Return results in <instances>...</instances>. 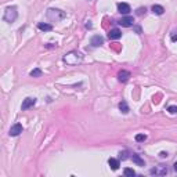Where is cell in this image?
<instances>
[{
  "label": "cell",
  "mask_w": 177,
  "mask_h": 177,
  "mask_svg": "<svg viewBox=\"0 0 177 177\" xmlns=\"http://www.w3.org/2000/svg\"><path fill=\"white\" fill-rule=\"evenodd\" d=\"M46 17L51 22H60V21H62L67 17V14H65V11L58 10V8H48L46 11Z\"/></svg>",
  "instance_id": "obj_1"
},
{
  "label": "cell",
  "mask_w": 177,
  "mask_h": 177,
  "mask_svg": "<svg viewBox=\"0 0 177 177\" xmlns=\"http://www.w3.org/2000/svg\"><path fill=\"white\" fill-rule=\"evenodd\" d=\"M17 17H18V11H17V7L14 6H10V7L6 8V11H4V15H3V20L8 24H12L14 21L17 20Z\"/></svg>",
  "instance_id": "obj_2"
},
{
  "label": "cell",
  "mask_w": 177,
  "mask_h": 177,
  "mask_svg": "<svg viewBox=\"0 0 177 177\" xmlns=\"http://www.w3.org/2000/svg\"><path fill=\"white\" fill-rule=\"evenodd\" d=\"M64 61L68 65H76L82 61V56L78 51H69L68 54H65Z\"/></svg>",
  "instance_id": "obj_3"
},
{
  "label": "cell",
  "mask_w": 177,
  "mask_h": 177,
  "mask_svg": "<svg viewBox=\"0 0 177 177\" xmlns=\"http://www.w3.org/2000/svg\"><path fill=\"white\" fill-rule=\"evenodd\" d=\"M22 130H24L22 125H21V123H15V125H12L11 127H10L8 134H10L11 137H17V136H20L21 133H22Z\"/></svg>",
  "instance_id": "obj_4"
},
{
  "label": "cell",
  "mask_w": 177,
  "mask_h": 177,
  "mask_svg": "<svg viewBox=\"0 0 177 177\" xmlns=\"http://www.w3.org/2000/svg\"><path fill=\"white\" fill-rule=\"evenodd\" d=\"M35 104H36V98H32V97H26V98L22 101V105H21V108H22V111H26V109L32 108Z\"/></svg>",
  "instance_id": "obj_5"
},
{
  "label": "cell",
  "mask_w": 177,
  "mask_h": 177,
  "mask_svg": "<svg viewBox=\"0 0 177 177\" xmlns=\"http://www.w3.org/2000/svg\"><path fill=\"white\" fill-rule=\"evenodd\" d=\"M151 174H155V176H166L167 174V167L163 165H159L157 167L151 169Z\"/></svg>",
  "instance_id": "obj_6"
},
{
  "label": "cell",
  "mask_w": 177,
  "mask_h": 177,
  "mask_svg": "<svg viewBox=\"0 0 177 177\" xmlns=\"http://www.w3.org/2000/svg\"><path fill=\"white\" fill-rule=\"evenodd\" d=\"M108 37L111 39V40H118V39H121V37H122L121 29H118V28L111 29V31H109V33H108Z\"/></svg>",
  "instance_id": "obj_7"
},
{
  "label": "cell",
  "mask_w": 177,
  "mask_h": 177,
  "mask_svg": "<svg viewBox=\"0 0 177 177\" xmlns=\"http://www.w3.org/2000/svg\"><path fill=\"white\" fill-rule=\"evenodd\" d=\"M119 25H122V26H125V28H129V26H132L133 24H134V20H133V17H123L119 22H118Z\"/></svg>",
  "instance_id": "obj_8"
},
{
  "label": "cell",
  "mask_w": 177,
  "mask_h": 177,
  "mask_svg": "<svg viewBox=\"0 0 177 177\" xmlns=\"http://www.w3.org/2000/svg\"><path fill=\"white\" fill-rule=\"evenodd\" d=\"M102 43H104V39H102L100 35H94V36L91 37V40H90V44H91L93 47H100Z\"/></svg>",
  "instance_id": "obj_9"
},
{
  "label": "cell",
  "mask_w": 177,
  "mask_h": 177,
  "mask_svg": "<svg viewBox=\"0 0 177 177\" xmlns=\"http://www.w3.org/2000/svg\"><path fill=\"white\" fill-rule=\"evenodd\" d=\"M118 11L121 12V14H129L130 11H132V8H130V6L127 3H119L118 4Z\"/></svg>",
  "instance_id": "obj_10"
},
{
  "label": "cell",
  "mask_w": 177,
  "mask_h": 177,
  "mask_svg": "<svg viewBox=\"0 0 177 177\" xmlns=\"http://www.w3.org/2000/svg\"><path fill=\"white\" fill-rule=\"evenodd\" d=\"M130 78V72H127V71H121V72L118 73V79H119V82H127Z\"/></svg>",
  "instance_id": "obj_11"
},
{
  "label": "cell",
  "mask_w": 177,
  "mask_h": 177,
  "mask_svg": "<svg viewBox=\"0 0 177 177\" xmlns=\"http://www.w3.org/2000/svg\"><path fill=\"white\" fill-rule=\"evenodd\" d=\"M108 165H109V167H111L112 170H118V169H119V161L115 159V158H109V159H108Z\"/></svg>",
  "instance_id": "obj_12"
},
{
  "label": "cell",
  "mask_w": 177,
  "mask_h": 177,
  "mask_svg": "<svg viewBox=\"0 0 177 177\" xmlns=\"http://www.w3.org/2000/svg\"><path fill=\"white\" fill-rule=\"evenodd\" d=\"M152 12L157 14V15H162L165 12V8L162 7V6H159V4H155V6H152Z\"/></svg>",
  "instance_id": "obj_13"
},
{
  "label": "cell",
  "mask_w": 177,
  "mask_h": 177,
  "mask_svg": "<svg viewBox=\"0 0 177 177\" xmlns=\"http://www.w3.org/2000/svg\"><path fill=\"white\" fill-rule=\"evenodd\" d=\"M132 159H133V162L136 163V165H138V166H144V161L140 158V155H137V154H133L132 155Z\"/></svg>",
  "instance_id": "obj_14"
},
{
  "label": "cell",
  "mask_w": 177,
  "mask_h": 177,
  "mask_svg": "<svg viewBox=\"0 0 177 177\" xmlns=\"http://www.w3.org/2000/svg\"><path fill=\"white\" fill-rule=\"evenodd\" d=\"M119 109H121V112H123V113L129 112V105H127V102H126V101H122L121 104H119Z\"/></svg>",
  "instance_id": "obj_15"
},
{
  "label": "cell",
  "mask_w": 177,
  "mask_h": 177,
  "mask_svg": "<svg viewBox=\"0 0 177 177\" xmlns=\"http://www.w3.org/2000/svg\"><path fill=\"white\" fill-rule=\"evenodd\" d=\"M37 28L40 29V31H51L53 26L50 24H43V22H40V24L37 25Z\"/></svg>",
  "instance_id": "obj_16"
},
{
  "label": "cell",
  "mask_w": 177,
  "mask_h": 177,
  "mask_svg": "<svg viewBox=\"0 0 177 177\" xmlns=\"http://www.w3.org/2000/svg\"><path fill=\"white\" fill-rule=\"evenodd\" d=\"M42 75V71L39 68H36V69H33L32 72H31V76H33V78H39Z\"/></svg>",
  "instance_id": "obj_17"
},
{
  "label": "cell",
  "mask_w": 177,
  "mask_h": 177,
  "mask_svg": "<svg viewBox=\"0 0 177 177\" xmlns=\"http://www.w3.org/2000/svg\"><path fill=\"white\" fill-rule=\"evenodd\" d=\"M147 140V136L145 134H137L136 136V141H138V143H143V141Z\"/></svg>",
  "instance_id": "obj_18"
},
{
  "label": "cell",
  "mask_w": 177,
  "mask_h": 177,
  "mask_svg": "<svg viewBox=\"0 0 177 177\" xmlns=\"http://www.w3.org/2000/svg\"><path fill=\"white\" fill-rule=\"evenodd\" d=\"M123 173H125V176H136V172H134V170L133 169H129V167H127V169H125V172H123Z\"/></svg>",
  "instance_id": "obj_19"
},
{
  "label": "cell",
  "mask_w": 177,
  "mask_h": 177,
  "mask_svg": "<svg viewBox=\"0 0 177 177\" xmlns=\"http://www.w3.org/2000/svg\"><path fill=\"white\" fill-rule=\"evenodd\" d=\"M167 111H169V113H177V107L176 105H170L167 108Z\"/></svg>",
  "instance_id": "obj_20"
},
{
  "label": "cell",
  "mask_w": 177,
  "mask_h": 177,
  "mask_svg": "<svg viewBox=\"0 0 177 177\" xmlns=\"http://www.w3.org/2000/svg\"><path fill=\"white\" fill-rule=\"evenodd\" d=\"M145 12H147V8H143V7H140L138 8V10H137V14H138V15H143V14H145Z\"/></svg>",
  "instance_id": "obj_21"
},
{
  "label": "cell",
  "mask_w": 177,
  "mask_h": 177,
  "mask_svg": "<svg viewBox=\"0 0 177 177\" xmlns=\"http://www.w3.org/2000/svg\"><path fill=\"white\" fill-rule=\"evenodd\" d=\"M121 158H122V159H127V151H125V152H121Z\"/></svg>",
  "instance_id": "obj_22"
},
{
  "label": "cell",
  "mask_w": 177,
  "mask_h": 177,
  "mask_svg": "<svg viewBox=\"0 0 177 177\" xmlns=\"http://www.w3.org/2000/svg\"><path fill=\"white\" fill-rule=\"evenodd\" d=\"M159 157H161V158H167V152H165V151H162V152L159 154Z\"/></svg>",
  "instance_id": "obj_23"
},
{
  "label": "cell",
  "mask_w": 177,
  "mask_h": 177,
  "mask_svg": "<svg viewBox=\"0 0 177 177\" xmlns=\"http://www.w3.org/2000/svg\"><path fill=\"white\" fill-rule=\"evenodd\" d=\"M172 42H177V33H173V35H172Z\"/></svg>",
  "instance_id": "obj_24"
},
{
  "label": "cell",
  "mask_w": 177,
  "mask_h": 177,
  "mask_svg": "<svg viewBox=\"0 0 177 177\" xmlns=\"http://www.w3.org/2000/svg\"><path fill=\"white\" fill-rule=\"evenodd\" d=\"M173 169H174V172H177V162H176V163H174V165H173Z\"/></svg>",
  "instance_id": "obj_25"
}]
</instances>
